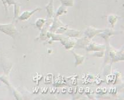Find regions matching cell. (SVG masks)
Here are the masks:
<instances>
[{"label": "cell", "mask_w": 124, "mask_h": 100, "mask_svg": "<svg viewBox=\"0 0 124 100\" xmlns=\"http://www.w3.org/2000/svg\"><path fill=\"white\" fill-rule=\"evenodd\" d=\"M63 5L66 6H72L73 5V0H60Z\"/></svg>", "instance_id": "7a4b0ae2"}, {"label": "cell", "mask_w": 124, "mask_h": 100, "mask_svg": "<svg viewBox=\"0 0 124 100\" xmlns=\"http://www.w3.org/2000/svg\"><path fill=\"white\" fill-rule=\"evenodd\" d=\"M40 9L39 8H37V9H34V11H24L21 14V15L20 16L19 19L21 20H25L29 18L30 17H31V15L34 14L36 11H37V10Z\"/></svg>", "instance_id": "6da1fadb"}]
</instances>
